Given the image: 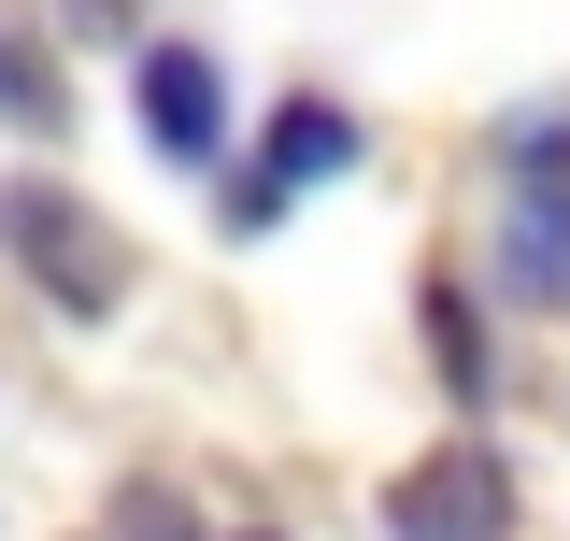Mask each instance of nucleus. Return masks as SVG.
<instances>
[{"label": "nucleus", "mask_w": 570, "mask_h": 541, "mask_svg": "<svg viewBox=\"0 0 570 541\" xmlns=\"http://www.w3.org/2000/svg\"><path fill=\"white\" fill-rule=\"evenodd\" d=\"M0 257L29 270V285L58 299L71 328H100V314L129 299V243H115L100 214L71 200V186H43V171H14V186H0Z\"/></svg>", "instance_id": "obj_1"}, {"label": "nucleus", "mask_w": 570, "mask_h": 541, "mask_svg": "<svg viewBox=\"0 0 570 541\" xmlns=\"http://www.w3.org/2000/svg\"><path fill=\"white\" fill-rule=\"evenodd\" d=\"M385 541H513V456L499 442H428L385 484Z\"/></svg>", "instance_id": "obj_2"}, {"label": "nucleus", "mask_w": 570, "mask_h": 541, "mask_svg": "<svg viewBox=\"0 0 570 541\" xmlns=\"http://www.w3.org/2000/svg\"><path fill=\"white\" fill-rule=\"evenodd\" d=\"M328 171H356V115H343V100H285V115H272V142H257V171L228 186V228L257 243V228H272L299 186H328Z\"/></svg>", "instance_id": "obj_3"}, {"label": "nucleus", "mask_w": 570, "mask_h": 541, "mask_svg": "<svg viewBox=\"0 0 570 541\" xmlns=\"http://www.w3.org/2000/svg\"><path fill=\"white\" fill-rule=\"evenodd\" d=\"M142 142L171 157V171H214L228 157V71L200 58V43H142Z\"/></svg>", "instance_id": "obj_4"}, {"label": "nucleus", "mask_w": 570, "mask_h": 541, "mask_svg": "<svg viewBox=\"0 0 570 541\" xmlns=\"http://www.w3.org/2000/svg\"><path fill=\"white\" fill-rule=\"evenodd\" d=\"M499 270H513L528 314H570V157L528 171V186L499 200Z\"/></svg>", "instance_id": "obj_5"}, {"label": "nucleus", "mask_w": 570, "mask_h": 541, "mask_svg": "<svg viewBox=\"0 0 570 541\" xmlns=\"http://www.w3.org/2000/svg\"><path fill=\"white\" fill-rule=\"evenodd\" d=\"M58 115H71L58 58H43V43H29V29L0 14V129H58Z\"/></svg>", "instance_id": "obj_6"}, {"label": "nucleus", "mask_w": 570, "mask_h": 541, "mask_svg": "<svg viewBox=\"0 0 570 541\" xmlns=\"http://www.w3.org/2000/svg\"><path fill=\"white\" fill-rule=\"evenodd\" d=\"M428 356H442V385H456V400H485V314H471L456 285H428Z\"/></svg>", "instance_id": "obj_7"}, {"label": "nucleus", "mask_w": 570, "mask_h": 541, "mask_svg": "<svg viewBox=\"0 0 570 541\" xmlns=\"http://www.w3.org/2000/svg\"><path fill=\"white\" fill-rule=\"evenodd\" d=\"M129 541H200V528H186V499H157V484H142V499H129Z\"/></svg>", "instance_id": "obj_8"}, {"label": "nucleus", "mask_w": 570, "mask_h": 541, "mask_svg": "<svg viewBox=\"0 0 570 541\" xmlns=\"http://www.w3.org/2000/svg\"><path fill=\"white\" fill-rule=\"evenodd\" d=\"M71 29H100V43H129V0H71Z\"/></svg>", "instance_id": "obj_9"}, {"label": "nucleus", "mask_w": 570, "mask_h": 541, "mask_svg": "<svg viewBox=\"0 0 570 541\" xmlns=\"http://www.w3.org/2000/svg\"><path fill=\"white\" fill-rule=\"evenodd\" d=\"M243 541H285V528H243Z\"/></svg>", "instance_id": "obj_10"}]
</instances>
